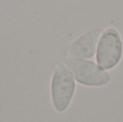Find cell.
Here are the masks:
<instances>
[{
    "label": "cell",
    "instance_id": "obj_1",
    "mask_svg": "<svg viewBox=\"0 0 123 122\" xmlns=\"http://www.w3.org/2000/svg\"><path fill=\"white\" fill-rule=\"evenodd\" d=\"M51 102L54 110L63 114L69 108L74 93L76 80L65 64H55L50 82Z\"/></svg>",
    "mask_w": 123,
    "mask_h": 122
},
{
    "label": "cell",
    "instance_id": "obj_2",
    "mask_svg": "<svg viewBox=\"0 0 123 122\" xmlns=\"http://www.w3.org/2000/svg\"><path fill=\"white\" fill-rule=\"evenodd\" d=\"M65 65L77 83L89 88H99L110 82V75L97 63L91 60L65 57Z\"/></svg>",
    "mask_w": 123,
    "mask_h": 122
},
{
    "label": "cell",
    "instance_id": "obj_3",
    "mask_svg": "<svg viewBox=\"0 0 123 122\" xmlns=\"http://www.w3.org/2000/svg\"><path fill=\"white\" fill-rule=\"evenodd\" d=\"M123 55V42L119 31L109 27L100 35L96 49V63L105 70L118 66Z\"/></svg>",
    "mask_w": 123,
    "mask_h": 122
},
{
    "label": "cell",
    "instance_id": "obj_4",
    "mask_svg": "<svg viewBox=\"0 0 123 122\" xmlns=\"http://www.w3.org/2000/svg\"><path fill=\"white\" fill-rule=\"evenodd\" d=\"M100 29H93L79 36L66 51V57L91 60L96 54L98 40L102 35Z\"/></svg>",
    "mask_w": 123,
    "mask_h": 122
}]
</instances>
